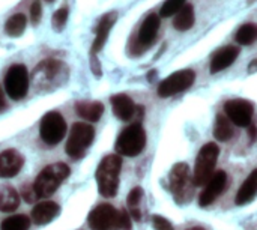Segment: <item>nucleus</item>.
I'll return each mask as SVG.
<instances>
[{"label": "nucleus", "instance_id": "nucleus-1", "mask_svg": "<svg viewBox=\"0 0 257 230\" xmlns=\"http://www.w3.org/2000/svg\"><path fill=\"white\" fill-rule=\"evenodd\" d=\"M69 77V68L54 59L42 60L32 74L33 86L41 92H51L66 83Z\"/></svg>", "mask_w": 257, "mask_h": 230}, {"label": "nucleus", "instance_id": "nucleus-2", "mask_svg": "<svg viewBox=\"0 0 257 230\" xmlns=\"http://www.w3.org/2000/svg\"><path fill=\"white\" fill-rule=\"evenodd\" d=\"M122 169V158L117 154L105 155L96 172H95V179L98 184L99 194L104 197H114L117 194L119 188V175Z\"/></svg>", "mask_w": 257, "mask_h": 230}, {"label": "nucleus", "instance_id": "nucleus-3", "mask_svg": "<svg viewBox=\"0 0 257 230\" xmlns=\"http://www.w3.org/2000/svg\"><path fill=\"white\" fill-rule=\"evenodd\" d=\"M69 167L65 163H54L47 166L41 170V173L36 176V181L33 182V188L41 199H47L56 193V190L60 187L63 181L69 176Z\"/></svg>", "mask_w": 257, "mask_h": 230}, {"label": "nucleus", "instance_id": "nucleus-4", "mask_svg": "<svg viewBox=\"0 0 257 230\" xmlns=\"http://www.w3.org/2000/svg\"><path fill=\"white\" fill-rule=\"evenodd\" d=\"M146 146V133L140 124H133L126 127L116 140L114 149L117 155L123 157H137Z\"/></svg>", "mask_w": 257, "mask_h": 230}, {"label": "nucleus", "instance_id": "nucleus-5", "mask_svg": "<svg viewBox=\"0 0 257 230\" xmlns=\"http://www.w3.org/2000/svg\"><path fill=\"white\" fill-rule=\"evenodd\" d=\"M95 137V128L84 122H77L72 125L68 142H66V154L72 160H80L84 157L86 151L92 145Z\"/></svg>", "mask_w": 257, "mask_h": 230}, {"label": "nucleus", "instance_id": "nucleus-6", "mask_svg": "<svg viewBox=\"0 0 257 230\" xmlns=\"http://www.w3.org/2000/svg\"><path fill=\"white\" fill-rule=\"evenodd\" d=\"M170 190L178 203H185L193 197L194 181L190 173V167L185 163H178L170 172Z\"/></svg>", "mask_w": 257, "mask_h": 230}, {"label": "nucleus", "instance_id": "nucleus-7", "mask_svg": "<svg viewBox=\"0 0 257 230\" xmlns=\"http://www.w3.org/2000/svg\"><path fill=\"white\" fill-rule=\"evenodd\" d=\"M220 155V149L215 143H206L196 158V167L193 173L194 185H205L214 175V169Z\"/></svg>", "mask_w": 257, "mask_h": 230}, {"label": "nucleus", "instance_id": "nucleus-8", "mask_svg": "<svg viewBox=\"0 0 257 230\" xmlns=\"http://www.w3.org/2000/svg\"><path fill=\"white\" fill-rule=\"evenodd\" d=\"M29 90V74L26 65L15 63L5 74V92L15 101L23 99Z\"/></svg>", "mask_w": 257, "mask_h": 230}, {"label": "nucleus", "instance_id": "nucleus-9", "mask_svg": "<svg viewBox=\"0 0 257 230\" xmlns=\"http://www.w3.org/2000/svg\"><path fill=\"white\" fill-rule=\"evenodd\" d=\"M66 134V122L57 111H48L42 116L39 125V136L44 143L54 146L63 140Z\"/></svg>", "mask_w": 257, "mask_h": 230}, {"label": "nucleus", "instance_id": "nucleus-10", "mask_svg": "<svg viewBox=\"0 0 257 230\" xmlns=\"http://www.w3.org/2000/svg\"><path fill=\"white\" fill-rule=\"evenodd\" d=\"M120 211L108 203L98 205L87 217V223L92 230H120Z\"/></svg>", "mask_w": 257, "mask_h": 230}, {"label": "nucleus", "instance_id": "nucleus-11", "mask_svg": "<svg viewBox=\"0 0 257 230\" xmlns=\"http://www.w3.org/2000/svg\"><path fill=\"white\" fill-rule=\"evenodd\" d=\"M196 80V72L193 69H182V71H176L172 75H169L167 78H164L160 86H158V95L161 98H169L173 96L179 92L187 90L188 87L193 86Z\"/></svg>", "mask_w": 257, "mask_h": 230}, {"label": "nucleus", "instance_id": "nucleus-12", "mask_svg": "<svg viewBox=\"0 0 257 230\" xmlns=\"http://www.w3.org/2000/svg\"><path fill=\"white\" fill-rule=\"evenodd\" d=\"M226 116L238 127H250L253 119V104L245 99H230L224 104Z\"/></svg>", "mask_w": 257, "mask_h": 230}, {"label": "nucleus", "instance_id": "nucleus-13", "mask_svg": "<svg viewBox=\"0 0 257 230\" xmlns=\"http://www.w3.org/2000/svg\"><path fill=\"white\" fill-rule=\"evenodd\" d=\"M226 185H227V175H226V172H223V170L215 172L211 176V179L205 184V190L200 194L199 205L203 206V208L212 205L215 202V199L224 191Z\"/></svg>", "mask_w": 257, "mask_h": 230}, {"label": "nucleus", "instance_id": "nucleus-14", "mask_svg": "<svg viewBox=\"0 0 257 230\" xmlns=\"http://www.w3.org/2000/svg\"><path fill=\"white\" fill-rule=\"evenodd\" d=\"M24 166V158L17 149L0 152V178H14Z\"/></svg>", "mask_w": 257, "mask_h": 230}, {"label": "nucleus", "instance_id": "nucleus-15", "mask_svg": "<svg viewBox=\"0 0 257 230\" xmlns=\"http://www.w3.org/2000/svg\"><path fill=\"white\" fill-rule=\"evenodd\" d=\"M116 20H117L116 12H108L99 20L96 32H95L96 36H95V41L92 44V54H98L102 50V47H104V44H105V41L108 38V33H110L111 27L114 26Z\"/></svg>", "mask_w": 257, "mask_h": 230}, {"label": "nucleus", "instance_id": "nucleus-16", "mask_svg": "<svg viewBox=\"0 0 257 230\" xmlns=\"http://www.w3.org/2000/svg\"><path fill=\"white\" fill-rule=\"evenodd\" d=\"M238 54H239V48L235 47V45H227V47H223L220 48L214 56H212V60H211V72L212 74H217L226 68H229L236 59H238Z\"/></svg>", "mask_w": 257, "mask_h": 230}, {"label": "nucleus", "instance_id": "nucleus-17", "mask_svg": "<svg viewBox=\"0 0 257 230\" xmlns=\"http://www.w3.org/2000/svg\"><path fill=\"white\" fill-rule=\"evenodd\" d=\"M59 214H60V206L56 202L44 200V202L36 203V206L32 209V220L36 224L44 226L53 221Z\"/></svg>", "mask_w": 257, "mask_h": 230}, {"label": "nucleus", "instance_id": "nucleus-18", "mask_svg": "<svg viewBox=\"0 0 257 230\" xmlns=\"http://www.w3.org/2000/svg\"><path fill=\"white\" fill-rule=\"evenodd\" d=\"M160 24H161V20L157 14H151L145 18V21L142 23L139 29V44L142 45V48L149 47L155 41L157 33L160 30Z\"/></svg>", "mask_w": 257, "mask_h": 230}, {"label": "nucleus", "instance_id": "nucleus-19", "mask_svg": "<svg viewBox=\"0 0 257 230\" xmlns=\"http://www.w3.org/2000/svg\"><path fill=\"white\" fill-rule=\"evenodd\" d=\"M111 108H113L114 116L120 121L133 119L137 111L134 101L125 93H117V95L111 96Z\"/></svg>", "mask_w": 257, "mask_h": 230}, {"label": "nucleus", "instance_id": "nucleus-20", "mask_svg": "<svg viewBox=\"0 0 257 230\" xmlns=\"http://www.w3.org/2000/svg\"><path fill=\"white\" fill-rule=\"evenodd\" d=\"M75 111L89 122H98L104 114V105L99 101H78L75 104Z\"/></svg>", "mask_w": 257, "mask_h": 230}, {"label": "nucleus", "instance_id": "nucleus-21", "mask_svg": "<svg viewBox=\"0 0 257 230\" xmlns=\"http://www.w3.org/2000/svg\"><path fill=\"white\" fill-rule=\"evenodd\" d=\"M257 194V169L250 173V176L242 182L238 194H236V205L242 206L250 203Z\"/></svg>", "mask_w": 257, "mask_h": 230}, {"label": "nucleus", "instance_id": "nucleus-22", "mask_svg": "<svg viewBox=\"0 0 257 230\" xmlns=\"http://www.w3.org/2000/svg\"><path fill=\"white\" fill-rule=\"evenodd\" d=\"M20 206V194L11 185H3L0 188V211L14 212Z\"/></svg>", "mask_w": 257, "mask_h": 230}, {"label": "nucleus", "instance_id": "nucleus-23", "mask_svg": "<svg viewBox=\"0 0 257 230\" xmlns=\"http://www.w3.org/2000/svg\"><path fill=\"white\" fill-rule=\"evenodd\" d=\"M194 8L191 5H184L178 12H176V17L173 20V27L184 32V30H188L193 27L194 24Z\"/></svg>", "mask_w": 257, "mask_h": 230}, {"label": "nucleus", "instance_id": "nucleus-24", "mask_svg": "<svg viewBox=\"0 0 257 230\" xmlns=\"http://www.w3.org/2000/svg\"><path fill=\"white\" fill-rule=\"evenodd\" d=\"M233 134H235V131H233L232 121L227 116L217 114V121H215V127H214L215 139L220 142H229L233 137Z\"/></svg>", "mask_w": 257, "mask_h": 230}, {"label": "nucleus", "instance_id": "nucleus-25", "mask_svg": "<svg viewBox=\"0 0 257 230\" xmlns=\"http://www.w3.org/2000/svg\"><path fill=\"white\" fill-rule=\"evenodd\" d=\"M26 26H27V18H26V15H24V14H15V15H12V17L6 21V24H5V32H6L9 36L17 38V36L23 35Z\"/></svg>", "mask_w": 257, "mask_h": 230}, {"label": "nucleus", "instance_id": "nucleus-26", "mask_svg": "<svg viewBox=\"0 0 257 230\" xmlns=\"http://www.w3.org/2000/svg\"><path fill=\"white\" fill-rule=\"evenodd\" d=\"M143 199V190L142 187H134L130 194H128V208H130V215L133 220L140 221L142 220V212H140V202Z\"/></svg>", "mask_w": 257, "mask_h": 230}, {"label": "nucleus", "instance_id": "nucleus-27", "mask_svg": "<svg viewBox=\"0 0 257 230\" xmlns=\"http://www.w3.org/2000/svg\"><path fill=\"white\" fill-rule=\"evenodd\" d=\"M235 39L241 45H251L257 41V24L254 23H247L241 26L235 35Z\"/></svg>", "mask_w": 257, "mask_h": 230}, {"label": "nucleus", "instance_id": "nucleus-28", "mask_svg": "<svg viewBox=\"0 0 257 230\" xmlns=\"http://www.w3.org/2000/svg\"><path fill=\"white\" fill-rule=\"evenodd\" d=\"M30 218L23 214H15L5 218L0 224V230H29Z\"/></svg>", "mask_w": 257, "mask_h": 230}, {"label": "nucleus", "instance_id": "nucleus-29", "mask_svg": "<svg viewBox=\"0 0 257 230\" xmlns=\"http://www.w3.org/2000/svg\"><path fill=\"white\" fill-rule=\"evenodd\" d=\"M68 15H69V11L66 6L57 9L54 14H53V18H51V24H53V29L56 32H62L66 26V21H68Z\"/></svg>", "mask_w": 257, "mask_h": 230}, {"label": "nucleus", "instance_id": "nucleus-30", "mask_svg": "<svg viewBox=\"0 0 257 230\" xmlns=\"http://www.w3.org/2000/svg\"><path fill=\"white\" fill-rule=\"evenodd\" d=\"M187 0H166L164 5L161 6V17H172L175 15L184 5H185Z\"/></svg>", "mask_w": 257, "mask_h": 230}, {"label": "nucleus", "instance_id": "nucleus-31", "mask_svg": "<svg viewBox=\"0 0 257 230\" xmlns=\"http://www.w3.org/2000/svg\"><path fill=\"white\" fill-rule=\"evenodd\" d=\"M152 223H154V229L155 230H175L172 223L167 218L161 217V215H154Z\"/></svg>", "mask_w": 257, "mask_h": 230}, {"label": "nucleus", "instance_id": "nucleus-32", "mask_svg": "<svg viewBox=\"0 0 257 230\" xmlns=\"http://www.w3.org/2000/svg\"><path fill=\"white\" fill-rule=\"evenodd\" d=\"M21 196L24 197V200L27 203H33L38 199V194H36L33 185H29V184H26V185L21 187Z\"/></svg>", "mask_w": 257, "mask_h": 230}, {"label": "nucleus", "instance_id": "nucleus-33", "mask_svg": "<svg viewBox=\"0 0 257 230\" xmlns=\"http://www.w3.org/2000/svg\"><path fill=\"white\" fill-rule=\"evenodd\" d=\"M30 17H32V23L33 24H38L41 21V17H42V6L39 3V0H35L30 6Z\"/></svg>", "mask_w": 257, "mask_h": 230}, {"label": "nucleus", "instance_id": "nucleus-34", "mask_svg": "<svg viewBox=\"0 0 257 230\" xmlns=\"http://www.w3.org/2000/svg\"><path fill=\"white\" fill-rule=\"evenodd\" d=\"M119 223H120V230H131V215H130V212L120 209Z\"/></svg>", "mask_w": 257, "mask_h": 230}, {"label": "nucleus", "instance_id": "nucleus-35", "mask_svg": "<svg viewBox=\"0 0 257 230\" xmlns=\"http://www.w3.org/2000/svg\"><path fill=\"white\" fill-rule=\"evenodd\" d=\"M90 68H92L93 75H96V77H101V75H102L101 63H99V59H98L96 54H92V56H90Z\"/></svg>", "mask_w": 257, "mask_h": 230}, {"label": "nucleus", "instance_id": "nucleus-36", "mask_svg": "<svg viewBox=\"0 0 257 230\" xmlns=\"http://www.w3.org/2000/svg\"><path fill=\"white\" fill-rule=\"evenodd\" d=\"M6 108V99H5V92L3 89L0 87V113Z\"/></svg>", "mask_w": 257, "mask_h": 230}, {"label": "nucleus", "instance_id": "nucleus-37", "mask_svg": "<svg viewBox=\"0 0 257 230\" xmlns=\"http://www.w3.org/2000/svg\"><path fill=\"white\" fill-rule=\"evenodd\" d=\"M248 131H250V137H251V140H254L257 136V128L256 127H250V128H248Z\"/></svg>", "mask_w": 257, "mask_h": 230}, {"label": "nucleus", "instance_id": "nucleus-38", "mask_svg": "<svg viewBox=\"0 0 257 230\" xmlns=\"http://www.w3.org/2000/svg\"><path fill=\"white\" fill-rule=\"evenodd\" d=\"M188 230H205V229H202V227H193V229H188Z\"/></svg>", "mask_w": 257, "mask_h": 230}, {"label": "nucleus", "instance_id": "nucleus-39", "mask_svg": "<svg viewBox=\"0 0 257 230\" xmlns=\"http://www.w3.org/2000/svg\"><path fill=\"white\" fill-rule=\"evenodd\" d=\"M47 2H53V0H47Z\"/></svg>", "mask_w": 257, "mask_h": 230}]
</instances>
